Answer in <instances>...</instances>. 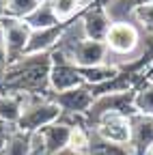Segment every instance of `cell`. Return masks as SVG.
<instances>
[{
	"label": "cell",
	"instance_id": "obj_1",
	"mask_svg": "<svg viewBox=\"0 0 153 155\" xmlns=\"http://www.w3.org/2000/svg\"><path fill=\"white\" fill-rule=\"evenodd\" d=\"M50 69H52V52L43 54H28L17 63H11L0 93L2 95H26V97H45L50 91Z\"/></svg>",
	"mask_w": 153,
	"mask_h": 155
},
{
	"label": "cell",
	"instance_id": "obj_2",
	"mask_svg": "<svg viewBox=\"0 0 153 155\" xmlns=\"http://www.w3.org/2000/svg\"><path fill=\"white\" fill-rule=\"evenodd\" d=\"M61 116H63V110L54 101L41 99V97H28V104H24V112L15 127L26 134H35L52 123H58Z\"/></svg>",
	"mask_w": 153,
	"mask_h": 155
},
{
	"label": "cell",
	"instance_id": "obj_3",
	"mask_svg": "<svg viewBox=\"0 0 153 155\" xmlns=\"http://www.w3.org/2000/svg\"><path fill=\"white\" fill-rule=\"evenodd\" d=\"M86 80L80 71V67H75L71 63V58L61 50H52V69H50V91L52 93H65L71 88L84 86Z\"/></svg>",
	"mask_w": 153,
	"mask_h": 155
},
{
	"label": "cell",
	"instance_id": "obj_4",
	"mask_svg": "<svg viewBox=\"0 0 153 155\" xmlns=\"http://www.w3.org/2000/svg\"><path fill=\"white\" fill-rule=\"evenodd\" d=\"M91 129H93V134L97 136L101 142L119 144V147H129L131 125H129V119H127V116H123V114L108 112V114L99 116Z\"/></svg>",
	"mask_w": 153,
	"mask_h": 155
},
{
	"label": "cell",
	"instance_id": "obj_5",
	"mask_svg": "<svg viewBox=\"0 0 153 155\" xmlns=\"http://www.w3.org/2000/svg\"><path fill=\"white\" fill-rule=\"evenodd\" d=\"M108 2L110 0H88L86 9L80 15L84 39H91V41H106V37L110 32V26L114 24L110 19V15H108V11H106Z\"/></svg>",
	"mask_w": 153,
	"mask_h": 155
},
{
	"label": "cell",
	"instance_id": "obj_6",
	"mask_svg": "<svg viewBox=\"0 0 153 155\" xmlns=\"http://www.w3.org/2000/svg\"><path fill=\"white\" fill-rule=\"evenodd\" d=\"M0 30H2V37H5V45H7V52H9V61L11 63H17L20 58L26 56V48H28V41H30V35H32V28L20 17H5L0 22Z\"/></svg>",
	"mask_w": 153,
	"mask_h": 155
},
{
	"label": "cell",
	"instance_id": "obj_7",
	"mask_svg": "<svg viewBox=\"0 0 153 155\" xmlns=\"http://www.w3.org/2000/svg\"><path fill=\"white\" fill-rule=\"evenodd\" d=\"M61 48L75 67H82V69H88V67H99V65H106V56H108V45L106 41H91V39H80V41H73L69 48H63V45H56Z\"/></svg>",
	"mask_w": 153,
	"mask_h": 155
},
{
	"label": "cell",
	"instance_id": "obj_8",
	"mask_svg": "<svg viewBox=\"0 0 153 155\" xmlns=\"http://www.w3.org/2000/svg\"><path fill=\"white\" fill-rule=\"evenodd\" d=\"M45 99L54 101L63 110V114H73V116H86L95 104V97L91 95L86 86H78L65 93H50Z\"/></svg>",
	"mask_w": 153,
	"mask_h": 155
},
{
	"label": "cell",
	"instance_id": "obj_9",
	"mask_svg": "<svg viewBox=\"0 0 153 155\" xmlns=\"http://www.w3.org/2000/svg\"><path fill=\"white\" fill-rule=\"evenodd\" d=\"M138 43H140V32H138L136 24H131V22H114L106 37L108 52L119 54V56L131 54L138 48Z\"/></svg>",
	"mask_w": 153,
	"mask_h": 155
},
{
	"label": "cell",
	"instance_id": "obj_10",
	"mask_svg": "<svg viewBox=\"0 0 153 155\" xmlns=\"http://www.w3.org/2000/svg\"><path fill=\"white\" fill-rule=\"evenodd\" d=\"M129 125H131V138H129L131 155H147L153 147V116L136 114L129 119Z\"/></svg>",
	"mask_w": 153,
	"mask_h": 155
},
{
	"label": "cell",
	"instance_id": "obj_11",
	"mask_svg": "<svg viewBox=\"0 0 153 155\" xmlns=\"http://www.w3.org/2000/svg\"><path fill=\"white\" fill-rule=\"evenodd\" d=\"M71 134H73V127H69L61 121L43 127L41 136H43V142H45V155H58L65 149H69Z\"/></svg>",
	"mask_w": 153,
	"mask_h": 155
},
{
	"label": "cell",
	"instance_id": "obj_12",
	"mask_svg": "<svg viewBox=\"0 0 153 155\" xmlns=\"http://www.w3.org/2000/svg\"><path fill=\"white\" fill-rule=\"evenodd\" d=\"M0 155H32L30 134L11 127L7 134L0 131Z\"/></svg>",
	"mask_w": 153,
	"mask_h": 155
},
{
	"label": "cell",
	"instance_id": "obj_13",
	"mask_svg": "<svg viewBox=\"0 0 153 155\" xmlns=\"http://www.w3.org/2000/svg\"><path fill=\"white\" fill-rule=\"evenodd\" d=\"M24 112V95H2L0 93V123L17 125Z\"/></svg>",
	"mask_w": 153,
	"mask_h": 155
},
{
	"label": "cell",
	"instance_id": "obj_14",
	"mask_svg": "<svg viewBox=\"0 0 153 155\" xmlns=\"http://www.w3.org/2000/svg\"><path fill=\"white\" fill-rule=\"evenodd\" d=\"M24 22L32 30H43V28H52V26H58L61 24L58 19H56L52 7H50V0H41V5L37 7L32 13H28L24 17Z\"/></svg>",
	"mask_w": 153,
	"mask_h": 155
},
{
	"label": "cell",
	"instance_id": "obj_15",
	"mask_svg": "<svg viewBox=\"0 0 153 155\" xmlns=\"http://www.w3.org/2000/svg\"><path fill=\"white\" fill-rule=\"evenodd\" d=\"M86 5L88 2H84V0H50V7L58 22H71V19L80 17Z\"/></svg>",
	"mask_w": 153,
	"mask_h": 155
},
{
	"label": "cell",
	"instance_id": "obj_16",
	"mask_svg": "<svg viewBox=\"0 0 153 155\" xmlns=\"http://www.w3.org/2000/svg\"><path fill=\"white\" fill-rule=\"evenodd\" d=\"M138 114H147L153 116V80L147 78L136 86V99H134Z\"/></svg>",
	"mask_w": 153,
	"mask_h": 155
},
{
	"label": "cell",
	"instance_id": "obj_17",
	"mask_svg": "<svg viewBox=\"0 0 153 155\" xmlns=\"http://www.w3.org/2000/svg\"><path fill=\"white\" fill-rule=\"evenodd\" d=\"M41 5V0H7V15L24 19L28 13H32Z\"/></svg>",
	"mask_w": 153,
	"mask_h": 155
},
{
	"label": "cell",
	"instance_id": "obj_18",
	"mask_svg": "<svg viewBox=\"0 0 153 155\" xmlns=\"http://www.w3.org/2000/svg\"><path fill=\"white\" fill-rule=\"evenodd\" d=\"M131 17H134V22H136V24H140L145 30L153 32V0L138 5L136 9L131 11Z\"/></svg>",
	"mask_w": 153,
	"mask_h": 155
},
{
	"label": "cell",
	"instance_id": "obj_19",
	"mask_svg": "<svg viewBox=\"0 0 153 155\" xmlns=\"http://www.w3.org/2000/svg\"><path fill=\"white\" fill-rule=\"evenodd\" d=\"M88 155H131L129 147H119V144H108V142H101L97 138V142H91V153Z\"/></svg>",
	"mask_w": 153,
	"mask_h": 155
},
{
	"label": "cell",
	"instance_id": "obj_20",
	"mask_svg": "<svg viewBox=\"0 0 153 155\" xmlns=\"http://www.w3.org/2000/svg\"><path fill=\"white\" fill-rule=\"evenodd\" d=\"M11 61H9V52H7V45H5V37H2V30H0V84H2V78L9 69Z\"/></svg>",
	"mask_w": 153,
	"mask_h": 155
},
{
	"label": "cell",
	"instance_id": "obj_21",
	"mask_svg": "<svg viewBox=\"0 0 153 155\" xmlns=\"http://www.w3.org/2000/svg\"><path fill=\"white\" fill-rule=\"evenodd\" d=\"M7 17V0H0V22Z\"/></svg>",
	"mask_w": 153,
	"mask_h": 155
},
{
	"label": "cell",
	"instance_id": "obj_22",
	"mask_svg": "<svg viewBox=\"0 0 153 155\" xmlns=\"http://www.w3.org/2000/svg\"><path fill=\"white\" fill-rule=\"evenodd\" d=\"M58 155H88V153H75V151H71V149H65V151L58 153Z\"/></svg>",
	"mask_w": 153,
	"mask_h": 155
},
{
	"label": "cell",
	"instance_id": "obj_23",
	"mask_svg": "<svg viewBox=\"0 0 153 155\" xmlns=\"http://www.w3.org/2000/svg\"><path fill=\"white\" fill-rule=\"evenodd\" d=\"M149 75H151V80H153V65H151V69H149Z\"/></svg>",
	"mask_w": 153,
	"mask_h": 155
},
{
	"label": "cell",
	"instance_id": "obj_24",
	"mask_svg": "<svg viewBox=\"0 0 153 155\" xmlns=\"http://www.w3.org/2000/svg\"><path fill=\"white\" fill-rule=\"evenodd\" d=\"M147 155H153V147H151V151H149V153H147Z\"/></svg>",
	"mask_w": 153,
	"mask_h": 155
}]
</instances>
